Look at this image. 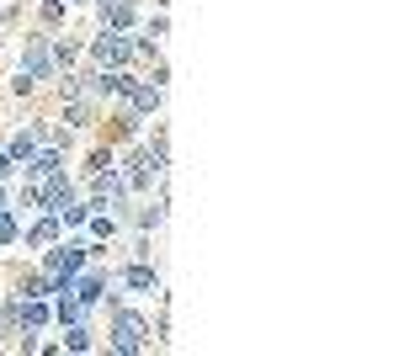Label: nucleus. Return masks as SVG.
<instances>
[{
  "mask_svg": "<svg viewBox=\"0 0 399 356\" xmlns=\"http://www.w3.org/2000/svg\"><path fill=\"white\" fill-rule=\"evenodd\" d=\"M85 255H91V245H70V250H53L49 255V276H75L85 266Z\"/></svg>",
  "mask_w": 399,
  "mask_h": 356,
  "instance_id": "nucleus-4",
  "label": "nucleus"
},
{
  "mask_svg": "<svg viewBox=\"0 0 399 356\" xmlns=\"http://www.w3.org/2000/svg\"><path fill=\"white\" fill-rule=\"evenodd\" d=\"M59 16H64V0H49V6H43V22L53 27V22H59Z\"/></svg>",
  "mask_w": 399,
  "mask_h": 356,
  "instance_id": "nucleus-19",
  "label": "nucleus"
},
{
  "mask_svg": "<svg viewBox=\"0 0 399 356\" xmlns=\"http://www.w3.org/2000/svg\"><path fill=\"white\" fill-rule=\"evenodd\" d=\"M96 91H101V96H128V91H133V75H122V70H101V75H96Z\"/></svg>",
  "mask_w": 399,
  "mask_h": 356,
  "instance_id": "nucleus-7",
  "label": "nucleus"
},
{
  "mask_svg": "<svg viewBox=\"0 0 399 356\" xmlns=\"http://www.w3.org/2000/svg\"><path fill=\"white\" fill-rule=\"evenodd\" d=\"M160 165H165V149H149V155H133V165H128V186H149V181L160 176Z\"/></svg>",
  "mask_w": 399,
  "mask_h": 356,
  "instance_id": "nucleus-3",
  "label": "nucleus"
},
{
  "mask_svg": "<svg viewBox=\"0 0 399 356\" xmlns=\"http://www.w3.org/2000/svg\"><path fill=\"white\" fill-rule=\"evenodd\" d=\"M133 112H155L160 107V85H139V80H133Z\"/></svg>",
  "mask_w": 399,
  "mask_h": 356,
  "instance_id": "nucleus-8",
  "label": "nucleus"
},
{
  "mask_svg": "<svg viewBox=\"0 0 399 356\" xmlns=\"http://www.w3.org/2000/svg\"><path fill=\"white\" fill-rule=\"evenodd\" d=\"M11 170H16V160H11V155H0V176H11Z\"/></svg>",
  "mask_w": 399,
  "mask_h": 356,
  "instance_id": "nucleus-21",
  "label": "nucleus"
},
{
  "mask_svg": "<svg viewBox=\"0 0 399 356\" xmlns=\"http://www.w3.org/2000/svg\"><path fill=\"white\" fill-rule=\"evenodd\" d=\"M128 22H133V6H128V0L107 6V27H128Z\"/></svg>",
  "mask_w": 399,
  "mask_h": 356,
  "instance_id": "nucleus-15",
  "label": "nucleus"
},
{
  "mask_svg": "<svg viewBox=\"0 0 399 356\" xmlns=\"http://www.w3.org/2000/svg\"><path fill=\"white\" fill-rule=\"evenodd\" d=\"M37 202H43V208H53V213H59V208H70V202H75V191H70V181H64V170H59V176H49V181H43V191H37Z\"/></svg>",
  "mask_w": 399,
  "mask_h": 356,
  "instance_id": "nucleus-5",
  "label": "nucleus"
},
{
  "mask_svg": "<svg viewBox=\"0 0 399 356\" xmlns=\"http://www.w3.org/2000/svg\"><path fill=\"white\" fill-rule=\"evenodd\" d=\"M53 234H59V218H43V224H32V245H53Z\"/></svg>",
  "mask_w": 399,
  "mask_h": 356,
  "instance_id": "nucleus-11",
  "label": "nucleus"
},
{
  "mask_svg": "<svg viewBox=\"0 0 399 356\" xmlns=\"http://www.w3.org/2000/svg\"><path fill=\"white\" fill-rule=\"evenodd\" d=\"M32 155H37V128H27V133H16L11 160H32Z\"/></svg>",
  "mask_w": 399,
  "mask_h": 356,
  "instance_id": "nucleus-9",
  "label": "nucleus"
},
{
  "mask_svg": "<svg viewBox=\"0 0 399 356\" xmlns=\"http://www.w3.org/2000/svg\"><path fill=\"white\" fill-rule=\"evenodd\" d=\"M122 282H128V287H155V272H149V266H128Z\"/></svg>",
  "mask_w": 399,
  "mask_h": 356,
  "instance_id": "nucleus-14",
  "label": "nucleus"
},
{
  "mask_svg": "<svg viewBox=\"0 0 399 356\" xmlns=\"http://www.w3.org/2000/svg\"><path fill=\"white\" fill-rule=\"evenodd\" d=\"M144 335H149V324L139 314H118V324H112V345L118 351H144Z\"/></svg>",
  "mask_w": 399,
  "mask_h": 356,
  "instance_id": "nucleus-2",
  "label": "nucleus"
},
{
  "mask_svg": "<svg viewBox=\"0 0 399 356\" xmlns=\"http://www.w3.org/2000/svg\"><path fill=\"white\" fill-rule=\"evenodd\" d=\"M22 293H27V298H43V293H49V282H43V276H27Z\"/></svg>",
  "mask_w": 399,
  "mask_h": 356,
  "instance_id": "nucleus-18",
  "label": "nucleus"
},
{
  "mask_svg": "<svg viewBox=\"0 0 399 356\" xmlns=\"http://www.w3.org/2000/svg\"><path fill=\"white\" fill-rule=\"evenodd\" d=\"M80 122H91V101H85V91L70 96V128H80Z\"/></svg>",
  "mask_w": 399,
  "mask_h": 356,
  "instance_id": "nucleus-13",
  "label": "nucleus"
},
{
  "mask_svg": "<svg viewBox=\"0 0 399 356\" xmlns=\"http://www.w3.org/2000/svg\"><path fill=\"white\" fill-rule=\"evenodd\" d=\"M128 53H133V43H128V37H118V32H107V37H96V59H101V64H107V70H118V64H122V59H128Z\"/></svg>",
  "mask_w": 399,
  "mask_h": 356,
  "instance_id": "nucleus-6",
  "label": "nucleus"
},
{
  "mask_svg": "<svg viewBox=\"0 0 399 356\" xmlns=\"http://www.w3.org/2000/svg\"><path fill=\"white\" fill-rule=\"evenodd\" d=\"M49 53H53V64H64V70H70V64H75V53H80V48H75V43H53Z\"/></svg>",
  "mask_w": 399,
  "mask_h": 356,
  "instance_id": "nucleus-17",
  "label": "nucleus"
},
{
  "mask_svg": "<svg viewBox=\"0 0 399 356\" xmlns=\"http://www.w3.org/2000/svg\"><path fill=\"white\" fill-rule=\"evenodd\" d=\"M0 239H16V218L11 213H0Z\"/></svg>",
  "mask_w": 399,
  "mask_h": 356,
  "instance_id": "nucleus-20",
  "label": "nucleus"
},
{
  "mask_svg": "<svg viewBox=\"0 0 399 356\" xmlns=\"http://www.w3.org/2000/svg\"><path fill=\"white\" fill-rule=\"evenodd\" d=\"M64 330H70V335H64V345H70V351H85V345H91V335L80 330V319H75V324H64Z\"/></svg>",
  "mask_w": 399,
  "mask_h": 356,
  "instance_id": "nucleus-16",
  "label": "nucleus"
},
{
  "mask_svg": "<svg viewBox=\"0 0 399 356\" xmlns=\"http://www.w3.org/2000/svg\"><path fill=\"white\" fill-rule=\"evenodd\" d=\"M101 293H107V282H101V276H85V282L75 287V298H80V303H96Z\"/></svg>",
  "mask_w": 399,
  "mask_h": 356,
  "instance_id": "nucleus-10",
  "label": "nucleus"
},
{
  "mask_svg": "<svg viewBox=\"0 0 399 356\" xmlns=\"http://www.w3.org/2000/svg\"><path fill=\"white\" fill-rule=\"evenodd\" d=\"M49 64H53L49 37H27V53H22V80H27V85H37L43 75H49Z\"/></svg>",
  "mask_w": 399,
  "mask_h": 356,
  "instance_id": "nucleus-1",
  "label": "nucleus"
},
{
  "mask_svg": "<svg viewBox=\"0 0 399 356\" xmlns=\"http://www.w3.org/2000/svg\"><path fill=\"white\" fill-rule=\"evenodd\" d=\"M59 293H64V298H59V319H64V324H75V319H80V298H75L70 287H59Z\"/></svg>",
  "mask_w": 399,
  "mask_h": 356,
  "instance_id": "nucleus-12",
  "label": "nucleus"
}]
</instances>
